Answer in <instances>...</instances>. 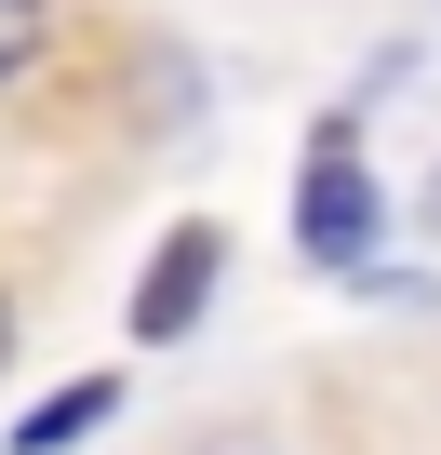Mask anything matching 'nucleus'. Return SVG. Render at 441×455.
Segmentation results:
<instances>
[{"mask_svg":"<svg viewBox=\"0 0 441 455\" xmlns=\"http://www.w3.org/2000/svg\"><path fill=\"white\" fill-rule=\"evenodd\" d=\"M374 228H388V188H374V161H361V121L335 108V121L308 134V174H295V255H308V268H361Z\"/></svg>","mask_w":441,"mask_h":455,"instance_id":"f257e3e1","label":"nucleus"},{"mask_svg":"<svg viewBox=\"0 0 441 455\" xmlns=\"http://www.w3.org/2000/svg\"><path fill=\"white\" fill-rule=\"evenodd\" d=\"M214 268H228V228H214V214L161 228V255H147V282H134V348H174V335L214 308Z\"/></svg>","mask_w":441,"mask_h":455,"instance_id":"f03ea898","label":"nucleus"},{"mask_svg":"<svg viewBox=\"0 0 441 455\" xmlns=\"http://www.w3.org/2000/svg\"><path fill=\"white\" fill-rule=\"evenodd\" d=\"M107 415H121V375H81V388H54V402L14 415V455H67V442H94Z\"/></svg>","mask_w":441,"mask_h":455,"instance_id":"7ed1b4c3","label":"nucleus"},{"mask_svg":"<svg viewBox=\"0 0 441 455\" xmlns=\"http://www.w3.org/2000/svg\"><path fill=\"white\" fill-rule=\"evenodd\" d=\"M41 54H54V0H0V94H14Z\"/></svg>","mask_w":441,"mask_h":455,"instance_id":"20e7f679","label":"nucleus"},{"mask_svg":"<svg viewBox=\"0 0 441 455\" xmlns=\"http://www.w3.org/2000/svg\"><path fill=\"white\" fill-rule=\"evenodd\" d=\"M0 362H14V295H0Z\"/></svg>","mask_w":441,"mask_h":455,"instance_id":"39448f33","label":"nucleus"},{"mask_svg":"<svg viewBox=\"0 0 441 455\" xmlns=\"http://www.w3.org/2000/svg\"><path fill=\"white\" fill-rule=\"evenodd\" d=\"M428 228H441V188H428Z\"/></svg>","mask_w":441,"mask_h":455,"instance_id":"423d86ee","label":"nucleus"}]
</instances>
